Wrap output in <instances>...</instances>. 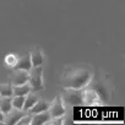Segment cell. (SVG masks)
<instances>
[{
	"label": "cell",
	"mask_w": 125,
	"mask_h": 125,
	"mask_svg": "<svg viewBox=\"0 0 125 125\" xmlns=\"http://www.w3.org/2000/svg\"><path fill=\"white\" fill-rule=\"evenodd\" d=\"M50 113L49 110H45V112H41V113H36V114H32V120H31V125H43V124H47L50 119Z\"/></svg>",
	"instance_id": "cell-9"
},
{
	"label": "cell",
	"mask_w": 125,
	"mask_h": 125,
	"mask_svg": "<svg viewBox=\"0 0 125 125\" xmlns=\"http://www.w3.org/2000/svg\"><path fill=\"white\" fill-rule=\"evenodd\" d=\"M31 68H32L31 56H30V53H26V54L19 56L16 65H15L12 69H14V70H26V71H30Z\"/></svg>",
	"instance_id": "cell-8"
},
{
	"label": "cell",
	"mask_w": 125,
	"mask_h": 125,
	"mask_svg": "<svg viewBox=\"0 0 125 125\" xmlns=\"http://www.w3.org/2000/svg\"><path fill=\"white\" fill-rule=\"evenodd\" d=\"M28 83L31 86L32 92H38L44 90L43 83V68L39 66H32L28 71Z\"/></svg>",
	"instance_id": "cell-2"
},
{
	"label": "cell",
	"mask_w": 125,
	"mask_h": 125,
	"mask_svg": "<svg viewBox=\"0 0 125 125\" xmlns=\"http://www.w3.org/2000/svg\"><path fill=\"white\" fill-rule=\"evenodd\" d=\"M23 104H25V96H12V108L22 110Z\"/></svg>",
	"instance_id": "cell-16"
},
{
	"label": "cell",
	"mask_w": 125,
	"mask_h": 125,
	"mask_svg": "<svg viewBox=\"0 0 125 125\" xmlns=\"http://www.w3.org/2000/svg\"><path fill=\"white\" fill-rule=\"evenodd\" d=\"M61 99L64 104L69 105H85L83 104V88L74 90V88H65V91L60 93Z\"/></svg>",
	"instance_id": "cell-3"
},
{
	"label": "cell",
	"mask_w": 125,
	"mask_h": 125,
	"mask_svg": "<svg viewBox=\"0 0 125 125\" xmlns=\"http://www.w3.org/2000/svg\"><path fill=\"white\" fill-rule=\"evenodd\" d=\"M92 71L88 68H69L61 76V86L64 88L80 90L90 85L92 80Z\"/></svg>",
	"instance_id": "cell-1"
},
{
	"label": "cell",
	"mask_w": 125,
	"mask_h": 125,
	"mask_svg": "<svg viewBox=\"0 0 125 125\" xmlns=\"http://www.w3.org/2000/svg\"><path fill=\"white\" fill-rule=\"evenodd\" d=\"M0 97H12V85L0 83Z\"/></svg>",
	"instance_id": "cell-15"
},
{
	"label": "cell",
	"mask_w": 125,
	"mask_h": 125,
	"mask_svg": "<svg viewBox=\"0 0 125 125\" xmlns=\"http://www.w3.org/2000/svg\"><path fill=\"white\" fill-rule=\"evenodd\" d=\"M17 59H19V56L15 55V54H12V53L6 54L5 55V64H6V66L14 68L16 65V62H17Z\"/></svg>",
	"instance_id": "cell-17"
},
{
	"label": "cell",
	"mask_w": 125,
	"mask_h": 125,
	"mask_svg": "<svg viewBox=\"0 0 125 125\" xmlns=\"http://www.w3.org/2000/svg\"><path fill=\"white\" fill-rule=\"evenodd\" d=\"M38 101V97L31 91L30 93H27L26 96H25V104H23V109L22 110H25V112H28L33 105H34V103Z\"/></svg>",
	"instance_id": "cell-13"
},
{
	"label": "cell",
	"mask_w": 125,
	"mask_h": 125,
	"mask_svg": "<svg viewBox=\"0 0 125 125\" xmlns=\"http://www.w3.org/2000/svg\"><path fill=\"white\" fill-rule=\"evenodd\" d=\"M28 82V71L26 70H14V74L11 76L10 83L12 86H19Z\"/></svg>",
	"instance_id": "cell-7"
},
{
	"label": "cell",
	"mask_w": 125,
	"mask_h": 125,
	"mask_svg": "<svg viewBox=\"0 0 125 125\" xmlns=\"http://www.w3.org/2000/svg\"><path fill=\"white\" fill-rule=\"evenodd\" d=\"M49 113H50V116H62L66 114V108H65V104L61 99V96H56L55 99L53 102H50V105H49Z\"/></svg>",
	"instance_id": "cell-4"
},
{
	"label": "cell",
	"mask_w": 125,
	"mask_h": 125,
	"mask_svg": "<svg viewBox=\"0 0 125 125\" xmlns=\"http://www.w3.org/2000/svg\"><path fill=\"white\" fill-rule=\"evenodd\" d=\"M12 109V97H0V110L4 113H9Z\"/></svg>",
	"instance_id": "cell-14"
},
{
	"label": "cell",
	"mask_w": 125,
	"mask_h": 125,
	"mask_svg": "<svg viewBox=\"0 0 125 125\" xmlns=\"http://www.w3.org/2000/svg\"><path fill=\"white\" fill-rule=\"evenodd\" d=\"M102 98L98 94V92L93 88H83V104L86 105H96L101 104Z\"/></svg>",
	"instance_id": "cell-5"
},
{
	"label": "cell",
	"mask_w": 125,
	"mask_h": 125,
	"mask_svg": "<svg viewBox=\"0 0 125 125\" xmlns=\"http://www.w3.org/2000/svg\"><path fill=\"white\" fill-rule=\"evenodd\" d=\"M65 115H62V116H53L49 119V121L47 124H53V125H61V124H64L65 121Z\"/></svg>",
	"instance_id": "cell-19"
},
{
	"label": "cell",
	"mask_w": 125,
	"mask_h": 125,
	"mask_svg": "<svg viewBox=\"0 0 125 125\" xmlns=\"http://www.w3.org/2000/svg\"><path fill=\"white\" fill-rule=\"evenodd\" d=\"M4 119H5V115L1 110H0V123H4Z\"/></svg>",
	"instance_id": "cell-20"
},
{
	"label": "cell",
	"mask_w": 125,
	"mask_h": 125,
	"mask_svg": "<svg viewBox=\"0 0 125 125\" xmlns=\"http://www.w3.org/2000/svg\"><path fill=\"white\" fill-rule=\"evenodd\" d=\"M49 105H50V102H47L44 99H39L34 103V105L28 110V113L31 114H36V113H41V112H45L49 109Z\"/></svg>",
	"instance_id": "cell-11"
},
{
	"label": "cell",
	"mask_w": 125,
	"mask_h": 125,
	"mask_svg": "<svg viewBox=\"0 0 125 125\" xmlns=\"http://www.w3.org/2000/svg\"><path fill=\"white\" fill-rule=\"evenodd\" d=\"M30 56H31V62H32V66H39L43 64L44 61V55L43 52L38 48L33 49L30 52Z\"/></svg>",
	"instance_id": "cell-10"
},
{
	"label": "cell",
	"mask_w": 125,
	"mask_h": 125,
	"mask_svg": "<svg viewBox=\"0 0 125 125\" xmlns=\"http://www.w3.org/2000/svg\"><path fill=\"white\" fill-rule=\"evenodd\" d=\"M26 113H27V112H25V110L12 108L9 113L5 114L4 123H5V124H9V125H15V124H17V121H19V120H20Z\"/></svg>",
	"instance_id": "cell-6"
},
{
	"label": "cell",
	"mask_w": 125,
	"mask_h": 125,
	"mask_svg": "<svg viewBox=\"0 0 125 125\" xmlns=\"http://www.w3.org/2000/svg\"><path fill=\"white\" fill-rule=\"evenodd\" d=\"M32 90L28 82L23 85H19V86H12V96H26Z\"/></svg>",
	"instance_id": "cell-12"
},
{
	"label": "cell",
	"mask_w": 125,
	"mask_h": 125,
	"mask_svg": "<svg viewBox=\"0 0 125 125\" xmlns=\"http://www.w3.org/2000/svg\"><path fill=\"white\" fill-rule=\"evenodd\" d=\"M31 120H32V114L27 112V113L17 121V125H31Z\"/></svg>",
	"instance_id": "cell-18"
}]
</instances>
